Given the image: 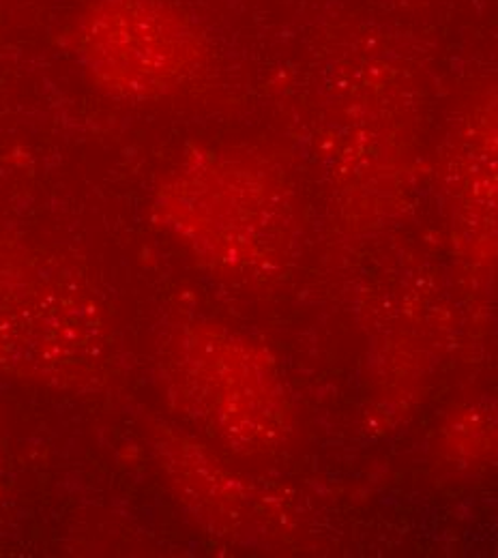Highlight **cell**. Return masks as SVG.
<instances>
[{"mask_svg": "<svg viewBox=\"0 0 498 558\" xmlns=\"http://www.w3.org/2000/svg\"><path fill=\"white\" fill-rule=\"evenodd\" d=\"M73 52L112 95L157 99L203 70L209 46L174 0H88L73 28Z\"/></svg>", "mask_w": 498, "mask_h": 558, "instance_id": "obj_1", "label": "cell"}, {"mask_svg": "<svg viewBox=\"0 0 498 558\" xmlns=\"http://www.w3.org/2000/svg\"><path fill=\"white\" fill-rule=\"evenodd\" d=\"M159 221L203 252L236 260L284 232V187L271 170L232 153L201 150L161 185Z\"/></svg>", "mask_w": 498, "mask_h": 558, "instance_id": "obj_2", "label": "cell"}, {"mask_svg": "<svg viewBox=\"0 0 498 558\" xmlns=\"http://www.w3.org/2000/svg\"><path fill=\"white\" fill-rule=\"evenodd\" d=\"M396 4H406V7H417V4H426L429 0H393Z\"/></svg>", "mask_w": 498, "mask_h": 558, "instance_id": "obj_3", "label": "cell"}]
</instances>
